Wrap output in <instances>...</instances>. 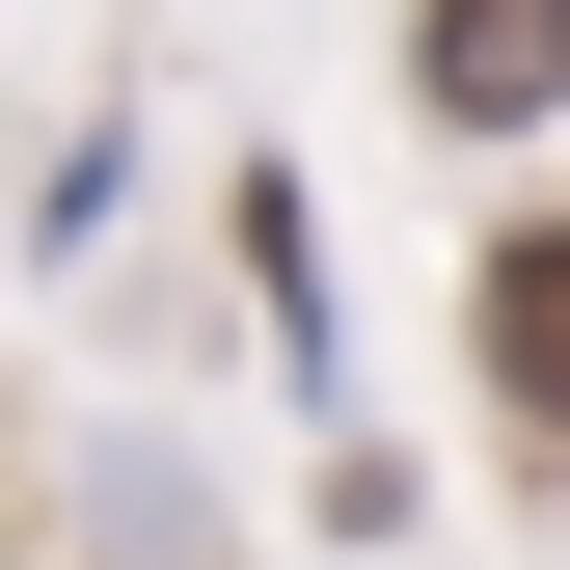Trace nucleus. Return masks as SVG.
<instances>
[{
	"mask_svg": "<svg viewBox=\"0 0 570 570\" xmlns=\"http://www.w3.org/2000/svg\"><path fill=\"white\" fill-rule=\"evenodd\" d=\"M435 109L462 136H543L570 109V0H435Z\"/></svg>",
	"mask_w": 570,
	"mask_h": 570,
	"instance_id": "1",
	"label": "nucleus"
},
{
	"mask_svg": "<svg viewBox=\"0 0 570 570\" xmlns=\"http://www.w3.org/2000/svg\"><path fill=\"white\" fill-rule=\"evenodd\" d=\"M489 381H517V435H570V218L489 245Z\"/></svg>",
	"mask_w": 570,
	"mask_h": 570,
	"instance_id": "2",
	"label": "nucleus"
}]
</instances>
